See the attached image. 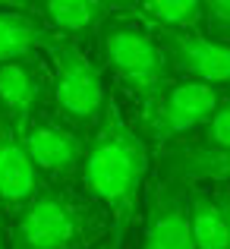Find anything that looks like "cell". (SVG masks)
<instances>
[{"label": "cell", "instance_id": "11", "mask_svg": "<svg viewBox=\"0 0 230 249\" xmlns=\"http://www.w3.org/2000/svg\"><path fill=\"white\" fill-rule=\"evenodd\" d=\"M54 35L41 25V19L19 6H0V67L16 60H29L38 48H51Z\"/></svg>", "mask_w": 230, "mask_h": 249}, {"label": "cell", "instance_id": "15", "mask_svg": "<svg viewBox=\"0 0 230 249\" xmlns=\"http://www.w3.org/2000/svg\"><path fill=\"white\" fill-rule=\"evenodd\" d=\"M205 139L212 142V145H218L221 152H230V101L227 104H218L214 114L208 117Z\"/></svg>", "mask_w": 230, "mask_h": 249}, {"label": "cell", "instance_id": "2", "mask_svg": "<svg viewBox=\"0 0 230 249\" xmlns=\"http://www.w3.org/2000/svg\"><path fill=\"white\" fill-rule=\"evenodd\" d=\"M82 233V214L67 196L38 189L16 212L10 243L13 249H73Z\"/></svg>", "mask_w": 230, "mask_h": 249}, {"label": "cell", "instance_id": "17", "mask_svg": "<svg viewBox=\"0 0 230 249\" xmlns=\"http://www.w3.org/2000/svg\"><path fill=\"white\" fill-rule=\"evenodd\" d=\"M202 16L212 22V29L230 32V0H212V3H202Z\"/></svg>", "mask_w": 230, "mask_h": 249}, {"label": "cell", "instance_id": "16", "mask_svg": "<svg viewBox=\"0 0 230 249\" xmlns=\"http://www.w3.org/2000/svg\"><path fill=\"white\" fill-rule=\"evenodd\" d=\"M193 170H195V174H202V177H214V180H230V152L208 155V158L195 161Z\"/></svg>", "mask_w": 230, "mask_h": 249}, {"label": "cell", "instance_id": "10", "mask_svg": "<svg viewBox=\"0 0 230 249\" xmlns=\"http://www.w3.org/2000/svg\"><path fill=\"white\" fill-rule=\"evenodd\" d=\"M41 101V76L32 70L29 60L3 63L0 67V110L16 129L35 117V107Z\"/></svg>", "mask_w": 230, "mask_h": 249}, {"label": "cell", "instance_id": "6", "mask_svg": "<svg viewBox=\"0 0 230 249\" xmlns=\"http://www.w3.org/2000/svg\"><path fill=\"white\" fill-rule=\"evenodd\" d=\"M164 57L180 73H186L189 82H202V85L230 82V44H224V41L167 32Z\"/></svg>", "mask_w": 230, "mask_h": 249}, {"label": "cell", "instance_id": "8", "mask_svg": "<svg viewBox=\"0 0 230 249\" xmlns=\"http://www.w3.org/2000/svg\"><path fill=\"white\" fill-rule=\"evenodd\" d=\"M16 133H19V139H22L25 152H29L32 164L38 167V174L44 170V174L63 177L82 161V142H79L70 129L57 126V123H44V120H35V117H32Z\"/></svg>", "mask_w": 230, "mask_h": 249}, {"label": "cell", "instance_id": "3", "mask_svg": "<svg viewBox=\"0 0 230 249\" xmlns=\"http://www.w3.org/2000/svg\"><path fill=\"white\" fill-rule=\"evenodd\" d=\"M57 79H54V101L57 110L76 126L91 123L104 110V89L98 70L85 60V54L70 41H51Z\"/></svg>", "mask_w": 230, "mask_h": 249}, {"label": "cell", "instance_id": "12", "mask_svg": "<svg viewBox=\"0 0 230 249\" xmlns=\"http://www.w3.org/2000/svg\"><path fill=\"white\" fill-rule=\"evenodd\" d=\"M189 233L195 249H230V231L221 202L193 196L189 202Z\"/></svg>", "mask_w": 230, "mask_h": 249}, {"label": "cell", "instance_id": "19", "mask_svg": "<svg viewBox=\"0 0 230 249\" xmlns=\"http://www.w3.org/2000/svg\"><path fill=\"white\" fill-rule=\"evenodd\" d=\"M0 249H3V240H0Z\"/></svg>", "mask_w": 230, "mask_h": 249}, {"label": "cell", "instance_id": "14", "mask_svg": "<svg viewBox=\"0 0 230 249\" xmlns=\"http://www.w3.org/2000/svg\"><path fill=\"white\" fill-rule=\"evenodd\" d=\"M142 16H148L167 32H180L202 19V3L199 0H152L142 6Z\"/></svg>", "mask_w": 230, "mask_h": 249}, {"label": "cell", "instance_id": "7", "mask_svg": "<svg viewBox=\"0 0 230 249\" xmlns=\"http://www.w3.org/2000/svg\"><path fill=\"white\" fill-rule=\"evenodd\" d=\"M41 189L38 167L32 164L16 126L0 114V205L22 208Z\"/></svg>", "mask_w": 230, "mask_h": 249}, {"label": "cell", "instance_id": "4", "mask_svg": "<svg viewBox=\"0 0 230 249\" xmlns=\"http://www.w3.org/2000/svg\"><path fill=\"white\" fill-rule=\"evenodd\" d=\"M104 57L107 63L136 85L148 101H158L161 95V79L167 73V57L164 48L152 35H145L136 25H110L104 32Z\"/></svg>", "mask_w": 230, "mask_h": 249}, {"label": "cell", "instance_id": "18", "mask_svg": "<svg viewBox=\"0 0 230 249\" xmlns=\"http://www.w3.org/2000/svg\"><path fill=\"white\" fill-rule=\"evenodd\" d=\"M221 208H224V218H227V231H230V202H224V205H221Z\"/></svg>", "mask_w": 230, "mask_h": 249}, {"label": "cell", "instance_id": "9", "mask_svg": "<svg viewBox=\"0 0 230 249\" xmlns=\"http://www.w3.org/2000/svg\"><path fill=\"white\" fill-rule=\"evenodd\" d=\"M142 249H195L189 233V205L177 193H158L145 221Z\"/></svg>", "mask_w": 230, "mask_h": 249}, {"label": "cell", "instance_id": "1", "mask_svg": "<svg viewBox=\"0 0 230 249\" xmlns=\"http://www.w3.org/2000/svg\"><path fill=\"white\" fill-rule=\"evenodd\" d=\"M145 174H148L145 145L136 136V129L123 120V114L110 104L101 117V126H98L88 152H85L82 180L91 189V196H98L110 208L117 233L133 218Z\"/></svg>", "mask_w": 230, "mask_h": 249}, {"label": "cell", "instance_id": "13", "mask_svg": "<svg viewBox=\"0 0 230 249\" xmlns=\"http://www.w3.org/2000/svg\"><path fill=\"white\" fill-rule=\"evenodd\" d=\"M107 6L95 3V0H51L41 3L35 16L48 22L54 32H85L104 16Z\"/></svg>", "mask_w": 230, "mask_h": 249}, {"label": "cell", "instance_id": "5", "mask_svg": "<svg viewBox=\"0 0 230 249\" xmlns=\"http://www.w3.org/2000/svg\"><path fill=\"white\" fill-rule=\"evenodd\" d=\"M218 107V95L212 85L202 82H177L152 104V129L158 136H177L186 129L208 123Z\"/></svg>", "mask_w": 230, "mask_h": 249}]
</instances>
